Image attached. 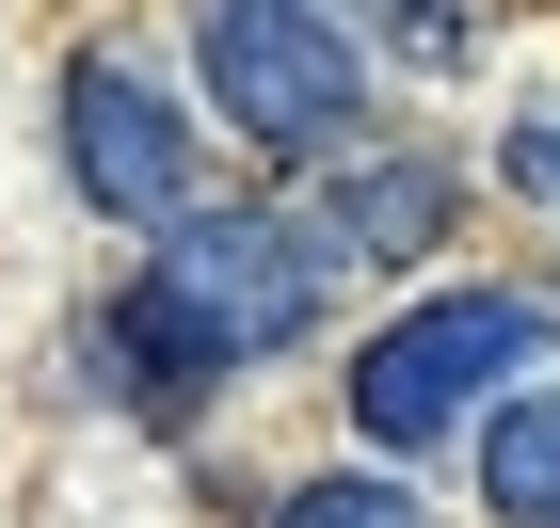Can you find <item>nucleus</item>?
<instances>
[{
    "mask_svg": "<svg viewBox=\"0 0 560 528\" xmlns=\"http://www.w3.org/2000/svg\"><path fill=\"white\" fill-rule=\"evenodd\" d=\"M480 496L513 528H560V385H528V400L480 416Z\"/></svg>",
    "mask_w": 560,
    "mask_h": 528,
    "instance_id": "obj_6",
    "label": "nucleus"
},
{
    "mask_svg": "<svg viewBox=\"0 0 560 528\" xmlns=\"http://www.w3.org/2000/svg\"><path fill=\"white\" fill-rule=\"evenodd\" d=\"M320 240L289 209H192L161 224V257L129 272V305H113V352H129V400L144 416H192L224 368H257L320 320Z\"/></svg>",
    "mask_w": 560,
    "mask_h": 528,
    "instance_id": "obj_1",
    "label": "nucleus"
},
{
    "mask_svg": "<svg viewBox=\"0 0 560 528\" xmlns=\"http://www.w3.org/2000/svg\"><path fill=\"white\" fill-rule=\"evenodd\" d=\"M192 64H209V113L257 144V161H320V144H352V113H369V64H352V33L320 0H209V16H192Z\"/></svg>",
    "mask_w": 560,
    "mask_h": 528,
    "instance_id": "obj_3",
    "label": "nucleus"
},
{
    "mask_svg": "<svg viewBox=\"0 0 560 528\" xmlns=\"http://www.w3.org/2000/svg\"><path fill=\"white\" fill-rule=\"evenodd\" d=\"M257 528H432V513L400 496V465H320V481H289Z\"/></svg>",
    "mask_w": 560,
    "mask_h": 528,
    "instance_id": "obj_7",
    "label": "nucleus"
},
{
    "mask_svg": "<svg viewBox=\"0 0 560 528\" xmlns=\"http://www.w3.org/2000/svg\"><path fill=\"white\" fill-rule=\"evenodd\" d=\"M65 176H81V192L129 224V240H161V224L209 209V161H192L176 96L144 81L129 48H81V64H65Z\"/></svg>",
    "mask_w": 560,
    "mask_h": 528,
    "instance_id": "obj_4",
    "label": "nucleus"
},
{
    "mask_svg": "<svg viewBox=\"0 0 560 528\" xmlns=\"http://www.w3.org/2000/svg\"><path fill=\"white\" fill-rule=\"evenodd\" d=\"M545 337H560V305H528V289H432V305H400L385 337L352 352V385H337V400H352V433L400 465V448L465 433V416L513 385Z\"/></svg>",
    "mask_w": 560,
    "mask_h": 528,
    "instance_id": "obj_2",
    "label": "nucleus"
},
{
    "mask_svg": "<svg viewBox=\"0 0 560 528\" xmlns=\"http://www.w3.org/2000/svg\"><path fill=\"white\" fill-rule=\"evenodd\" d=\"M497 176H513L528 209H560V113H528V129H513V144H497Z\"/></svg>",
    "mask_w": 560,
    "mask_h": 528,
    "instance_id": "obj_8",
    "label": "nucleus"
},
{
    "mask_svg": "<svg viewBox=\"0 0 560 528\" xmlns=\"http://www.w3.org/2000/svg\"><path fill=\"white\" fill-rule=\"evenodd\" d=\"M385 33L417 48V64H465V0H385Z\"/></svg>",
    "mask_w": 560,
    "mask_h": 528,
    "instance_id": "obj_9",
    "label": "nucleus"
},
{
    "mask_svg": "<svg viewBox=\"0 0 560 528\" xmlns=\"http://www.w3.org/2000/svg\"><path fill=\"white\" fill-rule=\"evenodd\" d=\"M289 224L320 240V257H432L448 240V176L417 161V144H320L304 161V192H289Z\"/></svg>",
    "mask_w": 560,
    "mask_h": 528,
    "instance_id": "obj_5",
    "label": "nucleus"
}]
</instances>
